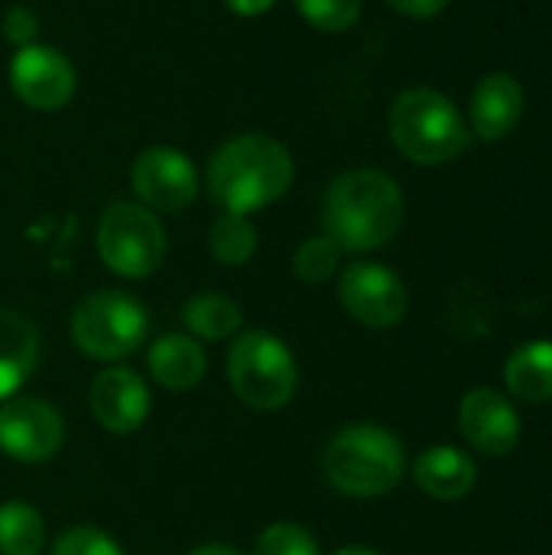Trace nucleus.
I'll return each mask as SVG.
<instances>
[{"instance_id":"obj_1","label":"nucleus","mask_w":552,"mask_h":555,"mask_svg":"<svg viewBox=\"0 0 552 555\" xmlns=\"http://www.w3.org/2000/svg\"><path fill=\"white\" fill-rule=\"evenodd\" d=\"M403 192L381 169L342 172L322 198L325 234L351 254H368L390 244L403 224Z\"/></svg>"},{"instance_id":"obj_2","label":"nucleus","mask_w":552,"mask_h":555,"mask_svg":"<svg viewBox=\"0 0 552 555\" xmlns=\"http://www.w3.org/2000/svg\"><path fill=\"white\" fill-rule=\"evenodd\" d=\"M290 150L264 133H241L221 143L208 163V192L221 211L251 215L280 202L293 185Z\"/></svg>"},{"instance_id":"obj_3","label":"nucleus","mask_w":552,"mask_h":555,"mask_svg":"<svg viewBox=\"0 0 552 555\" xmlns=\"http://www.w3.org/2000/svg\"><path fill=\"white\" fill-rule=\"evenodd\" d=\"M407 468L403 446L394 433L374 423L345 426L322 449L325 481L348 498H384L390 494Z\"/></svg>"},{"instance_id":"obj_4","label":"nucleus","mask_w":552,"mask_h":555,"mask_svg":"<svg viewBox=\"0 0 552 555\" xmlns=\"http://www.w3.org/2000/svg\"><path fill=\"white\" fill-rule=\"evenodd\" d=\"M390 137L397 150L420 163L439 166L462 156L472 143L459 107L433 88H410L390 107Z\"/></svg>"},{"instance_id":"obj_5","label":"nucleus","mask_w":552,"mask_h":555,"mask_svg":"<svg viewBox=\"0 0 552 555\" xmlns=\"http://www.w3.org/2000/svg\"><path fill=\"white\" fill-rule=\"evenodd\" d=\"M228 384L251 410H283L299 384L293 351L270 332H244L228 348Z\"/></svg>"},{"instance_id":"obj_6","label":"nucleus","mask_w":552,"mask_h":555,"mask_svg":"<svg viewBox=\"0 0 552 555\" xmlns=\"http://www.w3.org/2000/svg\"><path fill=\"white\" fill-rule=\"evenodd\" d=\"M143 306L117 289H101L85 296L72 312V341L91 361L130 358L146 338Z\"/></svg>"},{"instance_id":"obj_7","label":"nucleus","mask_w":552,"mask_h":555,"mask_svg":"<svg viewBox=\"0 0 552 555\" xmlns=\"http://www.w3.org/2000/svg\"><path fill=\"white\" fill-rule=\"evenodd\" d=\"M98 254L117 276L143 280L166 257V231L150 208L117 202L98 221Z\"/></svg>"},{"instance_id":"obj_8","label":"nucleus","mask_w":552,"mask_h":555,"mask_svg":"<svg viewBox=\"0 0 552 555\" xmlns=\"http://www.w3.org/2000/svg\"><path fill=\"white\" fill-rule=\"evenodd\" d=\"M342 309L364 328H394L403 322L407 283L384 263H351L338 280Z\"/></svg>"},{"instance_id":"obj_9","label":"nucleus","mask_w":552,"mask_h":555,"mask_svg":"<svg viewBox=\"0 0 552 555\" xmlns=\"http://www.w3.org/2000/svg\"><path fill=\"white\" fill-rule=\"evenodd\" d=\"M130 185L150 211H182L198 195L192 159L176 146H146L130 166Z\"/></svg>"},{"instance_id":"obj_10","label":"nucleus","mask_w":552,"mask_h":555,"mask_svg":"<svg viewBox=\"0 0 552 555\" xmlns=\"http://www.w3.org/2000/svg\"><path fill=\"white\" fill-rule=\"evenodd\" d=\"M65 439L62 416L39 397H16L0 403V452L13 462H49Z\"/></svg>"},{"instance_id":"obj_11","label":"nucleus","mask_w":552,"mask_h":555,"mask_svg":"<svg viewBox=\"0 0 552 555\" xmlns=\"http://www.w3.org/2000/svg\"><path fill=\"white\" fill-rule=\"evenodd\" d=\"M10 88L33 111H59L75 94V68L65 52L33 42L10 59Z\"/></svg>"},{"instance_id":"obj_12","label":"nucleus","mask_w":552,"mask_h":555,"mask_svg":"<svg viewBox=\"0 0 552 555\" xmlns=\"http://www.w3.org/2000/svg\"><path fill=\"white\" fill-rule=\"evenodd\" d=\"M459 426H462L465 442L488 459H504L521 442L517 406L491 387H478L465 393L459 406Z\"/></svg>"},{"instance_id":"obj_13","label":"nucleus","mask_w":552,"mask_h":555,"mask_svg":"<svg viewBox=\"0 0 552 555\" xmlns=\"http://www.w3.org/2000/svg\"><path fill=\"white\" fill-rule=\"evenodd\" d=\"M88 403H91L94 420L114 436L137 433L143 426V420L150 416V390H146L143 377L133 374L130 367L101 371L91 380Z\"/></svg>"},{"instance_id":"obj_14","label":"nucleus","mask_w":552,"mask_h":555,"mask_svg":"<svg viewBox=\"0 0 552 555\" xmlns=\"http://www.w3.org/2000/svg\"><path fill=\"white\" fill-rule=\"evenodd\" d=\"M524 114V88L508 72H491L475 85L472 94V130L482 140L508 137Z\"/></svg>"},{"instance_id":"obj_15","label":"nucleus","mask_w":552,"mask_h":555,"mask_svg":"<svg viewBox=\"0 0 552 555\" xmlns=\"http://www.w3.org/2000/svg\"><path fill=\"white\" fill-rule=\"evenodd\" d=\"M413 481L436 501H462L478 481V465L455 446H433L413 462Z\"/></svg>"},{"instance_id":"obj_16","label":"nucleus","mask_w":552,"mask_h":555,"mask_svg":"<svg viewBox=\"0 0 552 555\" xmlns=\"http://www.w3.org/2000/svg\"><path fill=\"white\" fill-rule=\"evenodd\" d=\"M39 364V332L16 312L0 306V403L10 400Z\"/></svg>"},{"instance_id":"obj_17","label":"nucleus","mask_w":552,"mask_h":555,"mask_svg":"<svg viewBox=\"0 0 552 555\" xmlns=\"http://www.w3.org/2000/svg\"><path fill=\"white\" fill-rule=\"evenodd\" d=\"M150 374L166 390H192L208 367L205 348L189 335H163L150 348Z\"/></svg>"},{"instance_id":"obj_18","label":"nucleus","mask_w":552,"mask_h":555,"mask_svg":"<svg viewBox=\"0 0 552 555\" xmlns=\"http://www.w3.org/2000/svg\"><path fill=\"white\" fill-rule=\"evenodd\" d=\"M504 384L511 397L524 403H550L552 400V341L537 338L524 341L504 361Z\"/></svg>"},{"instance_id":"obj_19","label":"nucleus","mask_w":552,"mask_h":555,"mask_svg":"<svg viewBox=\"0 0 552 555\" xmlns=\"http://www.w3.org/2000/svg\"><path fill=\"white\" fill-rule=\"evenodd\" d=\"M182 319H185V328L195 338H202V341H224V338H231L241 328L244 312L224 293H195L185 302Z\"/></svg>"},{"instance_id":"obj_20","label":"nucleus","mask_w":552,"mask_h":555,"mask_svg":"<svg viewBox=\"0 0 552 555\" xmlns=\"http://www.w3.org/2000/svg\"><path fill=\"white\" fill-rule=\"evenodd\" d=\"M46 546V524L26 501L0 504V555H39Z\"/></svg>"},{"instance_id":"obj_21","label":"nucleus","mask_w":552,"mask_h":555,"mask_svg":"<svg viewBox=\"0 0 552 555\" xmlns=\"http://www.w3.org/2000/svg\"><path fill=\"white\" fill-rule=\"evenodd\" d=\"M208 250L224 267H241L257 250V231L247 215L221 211L208 228Z\"/></svg>"},{"instance_id":"obj_22","label":"nucleus","mask_w":552,"mask_h":555,"mask_svg":"<svg viewBox=\"0 0 552 555\" xmlns=\"http://www.w3.org/2000/svg\"><path fill=\"white\" fill-rule=\"evenodd\" d=\"M338 263H342V247L329 234L303 241L293 254V273L303 283H325L329 276H335Z\"/></svg>"},{"instance_id":"obj_23","label":"nucleus","mask_w":552,"mask_h":555,"mask_svg":"<svg viewBox=\"0 0 552 555\" xmlns=\"http://www.w3.org/2000/svg\"><path fill=\"white\" fill-rule=\"evenodd\" d=\"M254 555H319V540L299 524H273L257 537Z\"/></svg>"},{"instance_id":"obj_24","label":"nucleus","mask_w":552,"mask_h":555,"mask_svg":"<svg viewBox=\"0 0 552 555\" xmlns=\"http://www.w3.org/2000/svg\"><path fill=\"white\" fill-rule=\"evenodd\" d=\"M303 20L322 33L351 29L361 16V0H296Z\"/></svg>"},{"instance_id":"obj_25","label":"nucleus","mask_w":552,"mask_h":555,"mask_svg":"<svg viewBox=\"0 0 552 555\" xmlns=\"http://www.w3.org/2000/svg\"><path fill=\"white\" fill-rule=\"evenodd\" d=\"M52 555H124L120 546L98 527H68L55 537Z\"/></svg>"},{"instance_id":"obj_26","label":"nucleus","mask_w":552,"mask_h":555,"mask_svg":"<svg viewBox=\"0 0 552 555\" xmlns=\"http://www.w3.org/2000/svg\"><path fill=\"white\" fill-rule=\"evenodd\" d=\"M0 29H3V36H7L16 49H23V46H33V42H36V36H39V16H36L29 7H10V10L3 13Z\"/></svg>"},{"instance_id":"obj_27","label":"nucleus","mask_w":552,"mask_h":555,"mask_svg":"<svg viewBox=\"0 0 552 555\" xmlns=\"http://www.w3.org/2000/svg\"><path fill=\"white\" fill-rule=\"evenodd\" d=\"M397 13L413 16V20H429L449 7V0H387Z\"/></svg>"},{"instance_id":"obj_28","label":"nucleus","mask_w":552,"mask_h":555,"mask_svg":"<svg viewBox=\"0 0 552 555\" xmlns=\"http://www.w3.org/2000/svg\"><path fill=\"white\" fill-rule=\"evenodd\" d=\"M238 16H260V13H267L277 0H224Z\"/></svg>"},{"instance_id":"obj_29","label":"nucleus","mask_w":552,"mask_h":555,"mask_svg":"<svg viewBox=\"0 0 552 555\" xmlns=\"http://www.w3.org/2000/svg\"><path fill=\"white\" fill-rule=\"evenodd\" d=\"M189 555H244V553H241V550H234V546H228V543H205V546L192 550Z\"/></svg>"},{"instance_id":"obj_30","label":"nucleus","mask_w":552,"mask_h":555,"mask_svg":"<svg viewBox=\"0 0 552 555\" xmlns=\"http://www.w3.org/2000/svg\"><path fill=\"white\" fill-rule=\"evenodd\" d=\"M335 555H381L377 550H368V546H345V550H338Z\"/></svg>"}]
</instances>
